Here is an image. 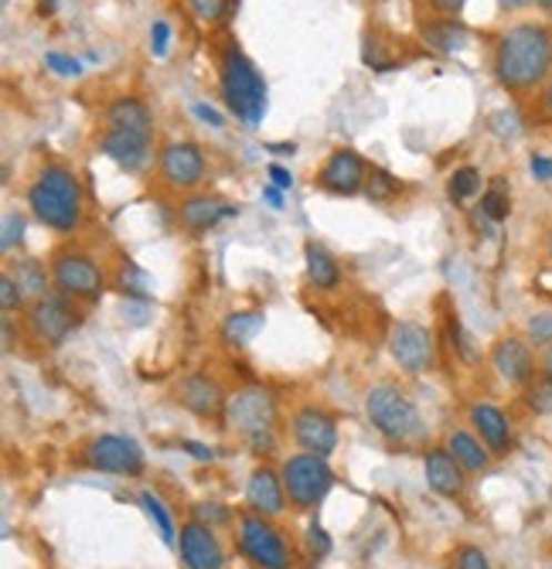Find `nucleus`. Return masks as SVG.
<instances>
[{
  "label": "nucleus",
  "mask_w": 552,
  "mask_h": 569,
  "mask_svg": "<svg viewBox=\"0 0 552 569\" xmlns=\"http://www.w3.org/2000/svg\"><path fill=\"white\" fill-rule=\"evenodd\" d=\"M491 66L509 92L535 89L552 69V31L542 24H512L498 38Z\"/></svg>",
  "instance_id": "obj_1"
},
{
  "label": "nucleus",
  "mask_w": 552,
  "mask_h": 569,
  "mask_svg": "<svg viewBox=\"0 0 552 569\" xmlns=\"http://www.w3.org/2000/svg\"><path fill=\"white\" fill-rule=\"evenodd\" d=\"M28 204L41 226L76 232L82 222V184L76 171L66 164H44L28 188Z\"/></svg>",
  "instance_id": "obj_2"
},
{
  "label": "nucleus",
  "mask_w": 552,
  "mask_h": 569,
  "mask_svg": "<svg viewBox=\"0 0 552 569\" xmlns=\"http://www.w3.org/2000/svg\"><path fill=\"white\" fill-rule=\"evenodd\" d=\"M219 82H222V99H225L229 113L235 120H242L245 127H260L267 117V82L235 44H229L222 51Z\"/></svg>",
  "instance_id": "obj_3"
},
{
  "label": "nucleus",
  "mask_w": 552,
  "mask_h": 569,
  "mask_svg": "<svg viewBox=\"0 0 552 569\" xmlns=\"http://www.w3.org/2000/svg\"><path fill=\"white\" fill-rule=\"evenodd\" d=\"M277 399L263 386H245L229 396L225 423L235 430L253 450H273L277 447Z\"/></svg>",
  "instance_id": "obj_4"
},
{
  "label": "nucleus",
  "mask_w": 552,
  "mask_h": 569,
  "mask_svg": "<svg viewBox=\"0 0 552 569\" xmlns=\"http://www.w3.org/2000/svg\"><path fill=\"white\" fill-rule=\"evenodd\" d=\"M283 488H287V501L297 508V511H311L318 508L328 491L334 488V471L328 457H318V453H293L283 460Z\"/></svg>",
  "instance_id": "obj_5"
},
{
  "label": "nucleus",
  "mask_w": 552,
  "mask_h": 569,
  "mask_svg": "<svg viewBox=\"0 0 552 569\" xmlns=\"http://www.w3.org/2000/svg\"><path fill=\"white\" fill-rule=\"evenodd\" d=\"M365 412H369V423L385 440H410L420 433V409L413 406V399L403 389H395L389 382L369 389Z\"/></svg>",
  "instance_id": "obj_6"
},
{
  "label": "nucleus",
  "mask_w": 552,
  "mask_h": 569,
  "mask_svg": "<svg viewBox=\"0 0 552 569\" xmlns=\"http://www.w3.org/2000/svg\"><path fill=\"white\" fill-rule=\"evenodd\" d=\"M235 529H239L235 532L239 552L257 569H293V552H290L287 539L270 526V519L249 511V515H239Z\"/></svg>",
  "instance_id": "obj_7"
},
{
  "label": "nucleus",
  "mask_w": 552,
  "mask_h": 569,
  "mask_svg": "<svg viewBox=\"0 0 552 569\" xmlns=\"http://www.w3.org/2000/svg\"><path fill=\"white\" fill-rule=\"evenodd\" d=\"M28 328H31V335L41 345L59 348L79 328V310H76L72 297H66L62 290H56V293H44V297L31 300Z\"/></svg>",
  "instance_id": "obj_8"
},
{
  "label": "nucleus",
  "mask_w": 552,
  "mask_h": 569,
  "mask_svg": "<svg viewBox=\"0 0 552 569\" xmlns=\"http://www.w3.org/2000/svg\"><path fill=\"white\" fill-rule=\"evenodd\" d=\"M82 460L89 463L92 471H103V475H120V478H137L143 475V447L133 437L123 433H103L89 440Z\"/></svg>",
  "instance_id": "obj_9"
},
{
  "label": "nucleus",
  "mask_w": 552,
  "mask_h": 569,
  "mask_svg": "<svg viewBox=\"0 0 552 569\" xmlns=\"http://www.w3.org/2000/svg\"><path fill=\"white\" fill-rule=\"evenodd\" d=\"M52 283L72 300H99L103 297V270L86 252H59L52 260Z\"/></svg>",
  "instance_id": "obj_10"
},
{
  "label": "nucleus",
  "mask_w": 552,
  "mask_h": 569,
  "mask_svg": "<svg viewBox=\"0 0 552 569\" xmlns=\"http://www.w3.org/2000/svg\"><path fill=\"white\" fill-rule=\"evenodd\" d=\"M161 178L178 191H191L205 178V153L191 140H174L161 150Z\"/></svg>",
  "instance_id": "obj_11"
},
{
  "label": "nucleus",
  "mask_w": 552,
  "mask_h": 569,
  "mask_svg": "<svg viewBox=\"0 0 552 569\" xmlns=\"http://www.w3.org/2000/svg\"><path fill=\"white\" fill-rule=\"evenodd\" d=\"M389 351L403 372H410V376L426 372L433 366V335L423 325L403 321V325H395L389 335Z\"/></svg>",
  "instance_id": "obj_12"
},
{
  "label": "nucleus",
  "mask_w": 552,
  "mask_h": 569,
  "mask_svg": "<svg viewBox=\"0 0 552 569\" xmlns=\"http://www.w3.org/2000/svg\"><path fill=\"white\" fill-rule=\"evenodd\" d=\"M178 552H181L184 569H222L225 566V552H222V542H219L215 529L205 526V522H198V519L181 526Z\"/></svg>",
  "instance_id": "obj_13"
},
{
  "label": "nucleus",
  "mask_w": 552,
  "mask_h": 569,
  "mask_svg": "<svg viewBox=\"0 0 552 569\" xmlns=\"http://www.w3.org/2000/svg\"><path fill=\"white\" fill-rule=\"evenodd\" d=\"M491 366L494 372L505 379L509 386H532L535 382V355L529 348V341L515 338V335H505V338H498L494 348H491Z\"/></svg>",
  "instance_id": "obj_14"
},
{
  "label": "nucleus",
  "mask_w": 552,
  "mask_h": 569,
  "mask_svg": "<svg viewBox=\"0 0 552 569\" xmlns=\"http://www.w3.org/2000/svg\"><path fill=\"white\" fill-rule=\"evenodd\" d=\"M178 402L188 412H194V417H202V420H225L229 396L222 392V386L212 376L194 372V376L178 382Z\"/></svg>",
  "instance_id": "obj_15"
},
{
  "label": "nucleus",
  "mask_w": 552,
  "mask_h": 569,
  "mask_svg": "<svg viewBox=\"0 0 552 569\" xmlns=\"http://www.w3.org/2000/svg\"><path fill=\"white\" fill-rule=\"evenodd\" d=\"M293 440L308 453L328 457L338 447V423L331 412H324L318 406H304L293 412Z\"/></svg>",
  "instance_id": "obj_16"
},
{
  "label": "nucleus",
  "mask_w": 552,
  "mask_h": 569,
  "mask_svg": "<svg viewBox=\"0 0 552 569\" xmlns=\"http://www.w3.org/2000/svg\"><path fill=\"white\" fill-rule=\"evenodd\" d=\"M365 181H369L365 161L359 158L355 150H348V147L334 150L331 158L324 161L321 174H318V184L324 191H331V194H359L365 188Z\"/></svg>",
  "instance_id": "obj_17"
},
{
  "label": "nucleus",
  "mask_w": 552,
  "mask_h": 569,
  "mask_svg": "<svg viewBox=\"0 0 552 569\" xmlns=\"http://www.w3.org/2000/svg\"><path fill=\"white\" fill-rule=\"evenodd\" d=\"M232 216H239L235 204H229L215 194H191L178 204V222L191 236H205L209 229H215L219 222H225Z\"/></svg>",
  "instance_id": "obj_18"
},
{
  "label": "nucleus",
  "mask_w": 552,
  "mask_h": 569,
  "mask_svg": "<svg viewBox=\"0 0 552 569\" xmlns=\"http://www.w3.org/2000/svg\"><path fill=\"white\" fill-rule=\"evenodd\" d=\"M423 471H426V485L440 495V498H461L468 491V471L454 460L446 447H433L423 457Z\"/></svg>",
  "instance_id": "obj_19"
},
{
  "label": "nucleus",
  "mask_w": 552,
  "mask_h": 569,
  "mask_svg": "<svg viewBox=\"0 0 552 569\" xmlns=\"http://www.w3.org/2000/svg\"><path fill=\"white\" fill-rule=\"evenodd\" d=\"M245 505L253 508L263 519H277L287 508V488H283V478L270 468H257L245 481Z\"/></svg>",
  "instance_id": "obj_20"
},
{
  "label": "nucleus",
  "mask_w": 552,
  "mask_h": 569,
  "mask_svg": "<svg viewBox=\"0 0 552 569\" xmlns=\"http://www.w3.org/2000/svg\"><path fill=\"white\" fill-rule=\"evenodd\" d=\"M471 427H474V433L484 440V447L494 457H505L512 450V440H515L512 437V423H509V417L494 402H474L471 406Z\"/></svg>",
  "instance_id": "obj_21"
},
{
  "label": "nucleus",
  "mask_w": 552,
  "mask_h": 569,
  "mask_svg": "<svg viewBox=\"0 0 552 569\" xmlns=\"http://www.w3.org/2000/svg\"><path fill=\"white\" fill-rule=\"evenodd\" d=\"M99 150H103L110 161H117L123 171H140L150 161V137L107 127L103 137H99Z\"/></svg>",
  "instance_id": "obj_22"
},
{
  "label": "nucleus",
  "mask_w": 552,
  "mask_h": 569,
  "mask_svg": "<svg viewBox=\"0 0 552 569\" xmlns=\"http://www.w3.org/2000/svg\"><path fill=\"white\" fill-rule=\"evenodd\" d=\"M107 127L110 130H130V133H143L154 137V113L143 99L137 96H120L107 107Z\"/></svg>",
  "instance_id": "obj_23"
},
{
  "label": "nucleus",
  "mask_w": 552,
  "mask_h": 569,
  "mask_svg": "<svg viewBox=\"0 0 552 569\" xmlns=\"http://www.w3.org/2000/svg\"><path fill=\"white\" fill-rule=\"evenodd\" d=\"M446 450L454 453V460L461 463L464 471H471V475H478V471H484L488 463H491V450L484 447V440L481 437H474V433H468V430H450V437H446Z\"/></svg>",
  "instance_id": "obj_24"
},
{
  "label": "nucleus",
  "mask_w": 552,
  "mask_h": 569,
  "mask_svg": "<svg viewBox=\"0 0 552 569\" xmlns=\"http://www.w3.org/2000/svg\"><path fill=\"white\" fill-rule=\"evenodd\" d=\"M263 328H267L263 310H232V315L222 321V341L232 348H245L257 341V335Z\"/></svg>",
  "instance_id": "obj_25"
},
{
  "label": "nucleus",
  "mask_w": 552,
  "mask_h": 569,
  "mask_svg": "<svg viewBox=\"0 0 552 569\" xmlns=\"http://www.w3.org/2000/svg\"><path fill=\"white\" fill-rule=\"evenodd\" d=\"M304 267H308V280L318 287V290H334L341 283V267L334 256L318 246V242H308L304 246Z\"/></svg>",
  "instance_id": "obj_26"
},
{
  "label": "nucleus",
  "mask_w": 552,
  "mask_h": 569,
  "mask_svg": "<svg viewBox=\"0 0 552 569\" xmlns=\"http://www.w3.org/2000/svg\"><path fill=\"white\" fill-rule=\"evenodd\" d=\"M468 28L454 18H436V21H426L423 24V41L436 51H443V56H454V51H461L468 44Z\"/></svg>",
  "instance_id": "obj_27"
},
{
  "label": "nucleus",
  "mask_w": 552,
  "mask_h": 569,
  "mask_svg": "<svg viewBox=\"0 0 552 569\" xmlns=\"http://www.w3.org/2000/svg\"><path fill=\"white\" fill-rule=\"evenodd\" d=\"M512 216V188L505 178H491L488 191L481 194V219H488L491 226L505 222Z\"/></svg>",
  "instance_id": "obj_28"
},
{
  "label": "nucleus",
  "mask_w": 552,
  "mask_h": 569,
  "mask_svg": "<svg viewBox=\"0 0 552 569\" xmlns=\"http://www.w3.org/2000/svg\"><path fill=\"white\" fill-rule=\"evenodd\" d=\"M117 287H120L123 297H130V300H140V303H150V300H154V277H150L147 270H140L137 263H130V260L120 267Z\"/></svg>",
  "instance_id": "obj_29"
},
{
  "label": "nucleus",
  "mask_w": 552,
  "mask_h": 569,
  "mask_svg": "<svg viewBox=\"0 0 552 569\" xmlns=\"http://www.w3.org/2000/svg\"><path fill=\"white\" fill-rule=\"evenodd\" d=\"M140 508L150 522H154V529L161 532L164 546H178V529H174V519H171V511L164 508V501L154 495V491H140Z\"/></svg>",
  "instance_id": "obj_30"
},
{
  "label": "nucleus",
  "mask_w": 552,
  "mask_h": 569,
  "mask_svg": "<svg viewBox=\"0 0 552 569\" xmlns=\"http://www.w3.org/2000/svg\"><path fill=\"white\" fill-rule=\"evenodd\" d=\"M48 277H52V273H44V267L38 260H21L14 267V280L21 283L24 297H31V300H38V297L48 293Z\"/></svg>",
  "instance_id": "obj_31"
},
{
  "label": "nucleus",
  "mask_w": 552,
  "mask_h": 569,
  "mask_svg": "<svg viewBox=\"0 0 552 569\" xmlns=\"http://www.w3.org/2000/svg\"><path fill=\"white\" fill-rule=\"evenodd\" d=\"M478 191H481V171L478 168H458L446 181V194H450V201H458V204L471 201Z\"/></svg>",
  "instance_id": "obj_32"
},
{
  "label": "nucleus",
  "mask_w": 552,
  "mask_h": 569,
  "mask_svg": "<svg viewBox=\"0 0 552 569\" xmlns=\"http://www.w3.org/2000/svg\"><path fill=\"white\" fill-rule=\"evenodd\" d=\"M450 559H454V569H491L488 552H484L481 546H471V542L458 546Z\"/></svg>",
  "instance_id": "obj_33"
},
{
  "label": "nucleus",
  "mask_w": 552,
  "mask_h": 569,
  "mask_svg": "<svg viewBox=\"0 0 552 569\" xmlns=\"http://www.w3.org/2000/svg\"><path fill=\"white\" fill-rule=\"evenodd\" d=\"M525 406L532 409V412H539V417H549L552 412V382H532V386H525Z\"/></svg>",
  "instance_id": "obj_34"
},
{
  "label": "nucleus",
  "mask_w": 552,
  "mask_h": 569,
  "mask_svg": "<svg viewBox=\"0 0 552 569\" xmlns=\"http://www.w3.org/2000/svg\"><path fill=\"white\" fill-rule=\"evenodd\" d=\"M21 303H24L21 283L14 280V273H4L0 277V307H4V315H11V310H18Z\"/></svg>",
  "instance_id": "obj_35"
},
{
  "label": "nucleus",
  "mask_w": 552,
  "mask_h": 569,
  "mask_svg": "<svg viewBox=\"0 0 552 569\" xmlns=\"http://www.w3.org/2000/svg\"><path fill=\"white\" fill-rule=\"evenodd\" d=\"M191 11L202 21H222L229 14V0H191Z\"/></svg>",
  "instance_id": "obj_36"
},
{
  "label": "nucleus",
  "mask_w": 552,
  "mask_h": 569,
  "mask_svg": "<svg viewBox=\"0 0 552 569\" xmlns=\"http://www.w3.org/2000/svg\"><path fill=\"white\" fill-rule=\"evenodd\" d=\"M21 239H24V219L18 212H8L4 216V236H0V249L11 252Z\"/></svg>",
  "instance_id": "obj_37"
},
{
  "label": "nucleus",
  "mask_w": 552,
  "mask_h": 569,
  "mask_svg": "<svg viewBox=\"0 0 552 569\" xmlns=\"http://www.w3.org/2000/svg\"><path fill=\"white\" fill-rule=\"evenodd\" d=\"M194 519L205 522V526H222V522H229V511L219 501H198L194 505Z\"/></svg>",
  "instance_id": "obj_38"
},
{
  "label": "nucleus",
  "mask_w": 552,
  "mask_h": 569,
  "mask_svg": "<svg viewBox=\"0 0 552 569\" xmlns=\"http://www.w3.org/2000/svg\"><path fill=\"white\" fill-rule=\"evenodd\" d=\"M392 191H395V181H392L385 171H372V174H369V181H365V194H369L372 201H385Z\"/></svg>",
  "instance_id": "obj_39"
},
{
  "label": "nucleus",
  "mask_w": 552,
  "mask_h": 569,
  "mask_svg": "<svg viewBox=\"0 0 552 569\" xmlns=\"http://www.w3.org/2000/svg\"><path fill=\"white\" fill-rule=\"evenodd\" d=\"M44 66L52 69L56 76H79L82 72V66L76 62V59H69V56H62V51H44Z\"/></svg>",
  "instance_id": "obj_40"
},
{
  "label": "nucleus",
  "mask_w": 552,
  "mask_h": 569,
  "mask_svg": "<svg viewBox=\"0 0 552 569\" xmlns=\"http://www.w3.org/2000/svg\"><path fill=\"white\" fill-rule=\"evenodd\" d=\"M168 44H171V28H168V21H154V24H150V51H154L158 59H164V56H168Z\"/></svg>",
  "instance_id": "obj_41"
},
{
  "label": "nucleus",
  "mask_w": 552,
  "mask_h": 569,
  "mask_svg": "<svg viewBox=\"0 0 552 569\" xmlns=\"http://www.w3.org/2000/svg\"><path fill=\"white\" fill-rule=\"evenodd\" d=\"M529 338L535 345H552V315H535L529 318Z\"/></svg>",
  "instance_id": "obj_42"
},
{
  "label": "nucleus",
  "mask_w": 552,
  "mask_h": 569,
  "mask_svg": "<svg viewBox=\"0 0 552 569\" xmlns=\"http://www.w3.org/2000/svg\"><path fill=\"white\" fill-rule=\"evenodd\" d=\"M491 130L501 133V137H515L519 133V117L512 110H501V113L491 117Z\"/></svg>",
  "instance_id": "obj_43"
},
{
  "label": "nucleus",
  "mask_w": 552,
  "mask_h": 569,
  "mask_svg": "<svg viewBox=\"0 0 552 569\" xmlns=\"http://www.w3.org/2000/svg\"><path fill=\"white\" fill-rule=\"evenodd\" d=\"M308 542H311V549H314L318 556H328V552H331V536H328L318 522L308 529Z\"/></svg>",
  "instance_id": "obj_44"
},
{
  "label": "nucleus",
  "mask_w": 552,
  "mask_h": 569,
  "mask_svg": "<svg viewBox=\"0 0 552 569\" xmlns=\"http://www.w3.org/2000/svg\"><path fill=\"white\" fill-rule=\"evenodd\" d=\"M535 181H552V158H542V153H532V161H529Z\"/></svg>",
  "instance_id": "obj_45"
},
{
  "label": "nucleus",
  "mask_w": 552,
  "mask_h": 569,
  "mask_svg": "<svg viewBox=\"0 0 552 569\" xmlns=\"http://www.w3.org/2000/svg\"><path fill=\"white\" fill-rule=\"evenodd\" d=\"M191 113L198 117V120H205L209 127H222V117L209 107V102H194V107H191Z\"/></svg>",
  "instance_id": "obj_46"
},
{
  "label": "nucleus",
  "mask_w": 552,
  "mask_h": 569,
  "mask_svg": "<svg viewBox=\"0 0 552 569\" xmlns=\"http://www.w3.org/2000/svg\"><path fill=\"white\" fill-rule=\"evenodd\" d=\"M270 181H273V188H280V191H287V188H293V178H290V171L287 168H280V164H270Z\"/></svg>",
  "instance_id": "obj_47"
},
{
  "label": "nucleus",
  "mask_w": 552,
  "mask_h": 569,
  "mask_svg": "<svg viewBox=\"0 0 552 569\" xmlns=\"http://www.w3.org/2000/svg\"><path fill=\"white\" fill-rule=\"evenodd\" d=\"M430 8L440 14H458L464 8V0H430Z\"/></svg>",
  "instance_id": "obj_48"
},
{
  "label": "nucleus",
  "mask_w": 552,
  "mask_h": 569,
  "mask_svg": "<svg viewBox=\"0 0 552 569\" xmlns=\"http://www.w3.org/2000/svg\"><path fill=\"white\" fill-rule=\"evenodd\" d=\"M184 450H188L191 457H198V460H212V457H215L209 447H202V443H191V440H184Z\"/></svg>",
  "instance_id": "obj_49"
},
{
  "label": "nucleus",
  "mask_w": 552,
  "mask_h": 569,
  "mask_svg": "<svg viewBox=\"0 0 552 569\" xmlns=\"http://www.w3.org/2000/svg\"><path fill=\"white\" fill-rule=\"evenodd\" d=\"M263 198L270 201V209H283V194H280V188L267 184V188H263Z\"/></svg>",
  "instance_id": "obj_50"
},
{
  "label": "nucleus",
  "mask_w": 552,
  "mask_h": 569,
  "mask_svg": "<svg viewBox=\"0 0 552 569\" xmlns=\"http://www.w3.org/2000/svg\"><path fill=\"white\" fill-rule=\"evenodd\" d=\"M539 369H542V379L552 382V345H545V355H542V366Z\"/></svg>",
  "instance_id": "obj_51"
},
{
  "label": "nucleus",
  "mask_w": 552,
  "mask_h": 569,
  "mask_svg": "<svg viewBox=\"0 0 552 569\" xmlns=\"http://www.w3.org/2000/svg\"><path fill=\"white\" fill-rule=\"evenodd\" d=\"M498 4L505 8V11H519V8H525V4H529V0H498Z\"/></svg>",
  "instance_id": "obj_52"
},
{
  "label": "nucleus",
  "mask_w": 552,
  "mask_h": 569,
  "mask_svg": "<svg viewBox=\"0 0 552 569\" xmlns=\"http://www.w3.org/2000/svg\"><path fill=\"white\" fill-rule=\"evenodd\" d=\"M542 99H545V113L552 117V82L545 86V96H542Z\"/></svg>",
  "instance_id": "obj_53"
},
{
  "label": "nucleus",
  "mask_w": 552,
  "mask_h": 569,
  "mask_svg": "<svg viewBox=\"0 0 552 569\" xmlns=\"http://www.w3.org/2000/svg\"><path fill=\"white\" fill-rule=\"evenodd\" d=\"M539 8H545V11H552V0H535Z\"/></svg>",
  "instance_id": "obj_54"
},
{
  "label": "nucleus",
  "mask_w": 552,
  "mask_h": 569,
  "mask_svg": "<svg viewBox=\"0 0 552 569\" xmlns=\"http://www.w3.org/2000/svg\"><path fill=\"white\" fill-rule=\"evenodd\" d=\"M4 4H8V0H4Z\"/></svg>",
  "instance_id": "obj_55"
}]
</instances>
